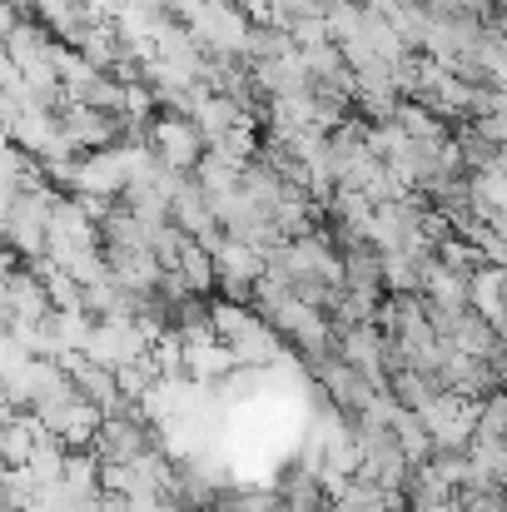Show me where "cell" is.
Instances as JSON below:
<instances>
[{"mask_svg": "<svg viewBox=\"0 0 507 512\" xmlns=\"http://www.w3.org/2000/svg\"><path fill=\"white\" fill-rule=\"evenodd\" d=\"M443 512H448V508H443Z\"/></svg>", "mask_w": 507, "mask_h": 512, "instance_id": "cell-35", "label": "cell"}, {"mask_svg": "<svg viewBox=\"0 0 507 512\" xmlns=\"http://www.w3.org/2000/svg\"><path fill=\"white\" fill-rule=\"evenodd\" d=\"M478 443H507V388L483 398V423H478Z\"/></svg>", "mask_w": 507, "mask_h": 512, "instance_id": "cell-25", "label": "cell"}, {"mask_svg": "<svg viewBox=\"0 0 507 512\" xmlns=\"http://www.w3.org/2000/svg\"><path fill=\"white\" fill-rule=\"evenodd\" d=\"M473 244L483 249V264H498V269H507V239L498 234V229H493V224H483Z\"/></svg>", "mask_w": 507, "mask_h": 512, "instance_id": "cell-30", "label": "cell"}, {"mask_svg": "<svg viewBox=\"0 0 507 512\" xmlns=\"http://www.w3.org/2000/svg\"><path fill=\"white\" fill-rule=\"evenodd\" d=\"M150 448H155V423L140 413V403H125V413H110L95 438L100 463H120V468H135Z\"/></svg>", "mask_w": 507, "mask_h": 512, "instance_id": "cell-3", "label": "cell"}, {"mask_svg": "<svg viewBox=\"0 0 507 512\" xmlns=\"http://www.w3.org/2000/svg\"><path fill=\"white\" fill-rule=\"evenodd\" d=\"M95 70H105V75H115V65L125 60V35H120V25L110 20V25H85V35H80V45H75Z\"/></svg>", "mask_w": 507, "mask_h": 512, "instance_id": "cell-14", "label": "cell"}, {"mask_svg": "<svg viewBox=\"0 0 507 512\" xmlns=\"http://www.w3.org/2000/svg\"><path fill=\"white\" fill-rule=\"evenodd\" d=\"M179 274L189 279V289L204 299L209 289H219V264H214V249L209 244H199V239H189L184 244V254H179Z\"/></svg>", "mask_w": 507, "mask_h": 512, "instance_id": "cell-18", "label": "cell"}, {"mask_svg": "<svg viewBox=\"0 0 507 512\" xmlns=\"http://www.w3.org/2000/svg\"><path fill=\"white\" fill-rule=\"evenodd\" d=\"M433 433L438 453H468L478 443V423H483V398H463V393H438L423 413H418Z\"/></svg>", "mask_w": 507, "mask_h": 512, "instance_id": "cell-1", "label": "cell"}, {"mask_svg": "<svg viewBox=\"0 0 507 512\" xmlns=\"http://www.w3.org/2000/svg\"><path fill=\"white\" fill-rule=\"evenodd\" d=\"M423 279H428V264L423 259H413V254H383V284H388V294H423Z\"/></svg>", "mask_w": 507, "mask_h": 512, "instance_id": "cell-19", "label": "cell"}, {"mask_svg": "<svg viewBox=\"0 0 507 512\" xmlns=\"http://www.w3.org/2000/svg\"><path fill=\"white\" fill-rule=\"evenodd\" d=\"M314 373H319V383H324L329 403H334V408H343L348 418H358V413L378 398V388H373V383H368L353 363H343V358H338V348L329 353V358H319V363H314Z\"/></svg>", "mask_w": 507, "mask_h": 512, "instance_id": "cell-9", "label": "cell"}, {"mask_svg": "<svg viewBox=\"0 0 507 512\" xmlns=\"http://www.w3.org/2000/svg\"><path fill=\"white\" fill-rule=\"evenodd\" d=\"M100 512H130L125 498H100Z\"/></svg>", "mask_w": 507, "mask_h": 512, "instance_id": "cell-33", "label": "cell"}, {"mask_svg": "<svg viewBox=\"0 0 507 512\" xmlns=\"http://www.w3.org/2000/svg\"><path fill=\"white\" fill-rule=\"evenodd\" d=\"M150 145H155L160 165L184 170V174H194L199 170V160L209 155V145H204L199 125H194V120H184V115H160V120H155V130H150Z\"/></svg>", "mask_w": 507, "mask_h": 512, "instance_id": "cell-6", "label": "cell"}, {"mask_svg": "<svg viewBox=\"0 0 507 512\" xmlns=\"http://www.w3.org/2000/svg\"><path fill=\"white\" fill-rule=\"evenodd\" d=\"M468 463H473L468 488H498V493H507V443H473Z\"/></svg>", "mask_w": 507, "mask_h": 512, "instance_id": "cell-16", "label": "cell"}, {"mask_svg": "<svg viewBox=\"0 0 507 512\" xmlns=\"http://www.w3.org/2000/svg\"><path fill=\"white\" fill-rule=\"evenodd\" d=\"M289 50H299L289 30H279V25H254V30H249V45H244V60H249V65H264V60H284Z\"/></svg>", "mask_w": 507, "mask_h": 512, "instance_id": "cell-22", "label": "cell"}, {"mask_svg": "<svg viewBox=\"0 0 507 512\" xmlns=\"http://www.w3.org/2000/svg\"><path fill=\"white\" fill-rule=\"evenodd\" d=\"M329 35H334V45H353L363 35V10L358 5H334L329 10Z\"/></svg>", "mask_w": 507, "mask_h": 512, "instance_id": "cell-26", "label": "cell"}, {"mask_svg": "<svg viewBox=\"0 0 507 512\" xmlns=\"http://www.w3.org/2000/svg\"><path fill=\"white\" fill-rule=\"evenodd\" d=\"M239 10L249 15V25H269L274 20V0H239Z\"/></svg>", "mask_w": 507, "mask_h": 512, "instance_id": "cell-31", "label": "cell"}, {"mask_svg": "<svg viewBox=\"0 0 507 512\" xmlns=\"http://www.w3.org/2000/svg\"><path fill=\"white\" fill-rule=\"evenodd\" d=\"M65 458H70V448L55 438V433H40V443H35V453H30V473H35V483H60L65 478Z\"/></svg>", "mask_w": 507, "mask_h": 512, "instance_id": "cell-23", "label": "cell"}, {"mask_svg": "<svg viewBox=\"0 0 507 512\" xmlns=\"http://www.w3.org/2000/svg\"><path fill=\"white\" fill-rule=\"evenodd\" d=\"M498 324H488L478 309H468L463 319H458V329H453V348L458 353H468V358H493L498 353Z\"/></svg>", "mask_w": 507, "mask_h": 512, "instance_id": "cell-15", "label": "cell"}, {"mask_svg": "<svg viewBox=\"0 0 507 512\" xmlns=\"http://www.w3.org/2000/svg\"><path fill=\"white\" fill-rule=\"evenodd\" d=\"M493 30L507 40V0H498V10H493Z\"/></svg>", "mask_w": 507, "mask_h": 512, "instance_id": "cell-32", "label": "cell"}, {"mask_svg": "<svg viewBox=\"0 0 507 512\" xmlns=\"http://www.w3.org/2000/svg\"><path fill=\"white\" fill-rule=\"evenodd\" d=\"M234 348V358H239V368H269V363H279V353H284V343H279V329L259 314L254 324H249V334L244 339L229 343Z\"/></svg>", "mask_w": 507, "mask_h": 512, "instance_id": "cell-13", "label": "cell"}, {"mask_svg": "<svg viewBox=\"0 0 507 512\" xmlns=\"http://www.w3.org/2000/svg\"><path fill=\"white\" fill-rule=\"evenodd\" d=\"M214 264H219V289H224L234 304H239V299H254L259 279L269 274L264 249H254V244H244V239H234V234H224V239L214 244Z\"/></svg>", "mask_w": 507, "mask_h": 512, "instance_id": "cell-5", "label": "cell"}, {"mask_svg": "<svg viewBox=\"0 0 507 512\" xmlns=\"http://www.w3.org/2000/svg\"><path fill=\"white\" fill-rule=\"evenodd\" d=\"M194 179H199V189L214 199V194H234V189H244V165H234V160H224V155H204L199 160V170H194Z\"/></svg>", "mask_w": 507, "mask_h": 512, "instance_id": "cell-20", "label": "cell"}, {"mask_svg": "<svg viewBox=\"0 0 507 512\" xmlns=\"http://www.w3.org/2000/svg\"><path fill=\"white\" fill-rule=\"evenodd\" d=\"M458 508L463 512H507V493H498V488H463V493H458Z\"/></svg>", "mask_w": 507, "mask_h": 512, "instance_id": "cell-29", "label": "cell"}, {"mask_svg": "<svg viewBox=\"0 0 507 512\" xmlns=\"http://www.w3.org/2000/svg\"><path fill=\"white\" fill-rule=\"evenodd\" d=\"M90 358L105 363V368H125V363L150 358V343H145L135 319H100V329L90 339Z\"/></svg>", "mask_w": 507, "mask_h": 512, "instance_id": "cell-10", "label": "cell"}, {"mask_svg": "<svg viewBox=\"0 0 507 512\" xmlns=\"http://www.w3.org/2000/svg\"><path fill=\"white\" fill-rule=\"evenodd\" d=\"M5 5H15V10H35V0H5Z\"/></svg>", "mask_w": 507, "mask_h": 512, "instance_id": "cell-34", "label": "cell"}, {"mask_svg": "<svg viewBox=\"0 0 507 512\" xmlns=\"http://www.w3.org/2000/svg\"><path fill=\"white\" fill-rule=\"evenodd\" d=\"M343 289L348 294H368V299H378L388 289L383 284V254H378V244L343 249Z\"/></svg>", "mask_w": 507, "mask_h": 512, "instance_id": "cell-11", "label": "cell"}, {"mask_svg": "<svg viewBox=\"0 0 507 512\" xmlns=\"http://www.w3.org/2000/svg\"><path fill=\"white\" fill-rule=\"evenodd\" d=\"M229 503H234V512H289L279 488H249V493H239V498H229Z\"/></svg>", "mask_w": 507, "mask_h": 512, "instance_id": "cell-28", "label": "cell"}, {"mask_svg": "<svg viewBox=\"0 0 507 512\" xmlns=\"http://www.w3.org/2000/svg\"><path fill=\"white\" fill-rule=\"evenodd\" d=\"M60 125H65V140H70L80 155H100V150L125 145V140H120V125H125V120H115V115H105V110H95V105H65V110H60Z\"/></svg>", "mask_w": 507, "mask_h": 512, "instance_id": "cell-7", "label": "cell"}, {"mask_svg": "<svg viewBox=\"0 0 507 512\" xmlns=\"http://www.w3.org/2000/svg\"><path fill=\"white\" fill-rule=\"evenodd\" d=\"M249 30H254V25H249V15L239 10V0H204L199 15H194V25H189V35L199 40L204 55H244Z\"/></svg>", "mask_w": 507, "mask_h": 512, "instance_id": "cell-4", "label": "cell"}, {"mask_svg": "<svg viewBox=\"0 0 507 512\" xmlns=\"http://www.w3.org/2000/svg\"><path fill=\"white\" fill-rule=\"evenodd\" d=\"M40 413V423L65 443V448H95V438H100V428H105V408H95L90 398H80V388H70V393H60V398H50V403H40L35 408Z\"/></svg>", "mask_w": 507, "mask_h": 512, "instance_id": "cell-2", "label": "cell"}, {"mask_svg": "<svg viewBox=\"0 0 507 512\" xmlns=\"http://www.w3.org/2000/svg\"><path fill=\"white\" fill-rule=\"evenodd\" d=\"M294 45L299 50H319V45H334V35H329V15H304V20H294Z\"/></svg>", "mask_w": 507, "mask_h": 512, "instance_id": "cell-27", "label": "cell"}, {"mask_svg": "<svg viewBox=\"0 0 507 512\" xmlns=\"http://www.w3.org/2000/svg\"><path fill=\"white\" fill-rule=\"evenodd\" d=\"M135 184V165H130V150L115 145V150H100V155H85L80 160V179H75V194H100V199H125V189Z\"/></svg>", "mask_w": 507, "mask_h": 512, "instance_id": "cell-8", "label": "cell"}, {"mask_svg": "<svg viewBox=\"0 0 507 512\" xmlns=\"http://www.w3.org/2000/svg\"><path fill=\"white\" fill-rule=\"evenodd\" d=\"M438 264H443V269H453V274H468V279H473V274L483 269V249L453 234L448 244H438Z\"/></svg>", "mask_w": 507, "mask_h": 512, "instance_id": "cell-24", "label": "cell"}, {"mask_svg": "<svg viewBox=\"0 0 507 512\" xmlns=\"http://www.w3.org/2000/svg\"><path fill=\"white\" fill-rule=\"evenodd\" d=\"M60 488L70 493V503H100L105 498V463H100V453H90V448L70 453Z\"/></svg>", "mask_w": 507, "mask_h": 512, "instance_id": "cell-12", "label": "cell"}, {"mask_svg": "<svg viewBox=\"0 0 507 512\" xmlns=\"http://www.w3.org/2000/svg\"><path fill=\"white\" fill-rule=\"evenodd\" d=\"M398 125H403V130H408V140H418V145L453 140V135H448V125H443L428 105H418V100H403V105H398Z\"/></svg>", "mask_w": 507, "mask_h": 512, "instance_id": "cell-21", "label": "cell"}, {"mask_svg": "<svg viewBox=\"0 0 507 512\" xmlns=\"http://www.w3.org/2000/svg\"><path fill=\"white\" fill-rule=\"evenodd\" d=\"M239 368V358H234V348L229 343H199V348H189V378L194 383H219V378H229Z\"/></svg>", "mask_w": 507, "mask_h": 512, "instance_id": "cell-17", "label": "cell"}]
</instances>
